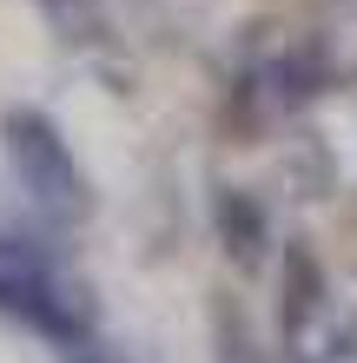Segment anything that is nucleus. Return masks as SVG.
Here are the masks:
<instances>
[{"label":"nucleus","instance_id":"obj_1","mask_svg":"<svg viewBox=\"0 0 357 363\" xmlns=\"http://www.w3.org/2000/svg\"><path fill=\"white\" fill-rule=\"evenodd\" d=\"M0 139H7V165H13V179L33 199L40 218H47V225L87 218V179H79V159H73V145L60 139V125L47 113L13 106L7 125H0Z\"/></svg>","mask_w":357,"mask_h":363},{"label":"nucleus","instance_id":"obj_2","mask_svg":"<svg viewBox=\"0 0 357 363\" xmlns=\"http://www.w3.org/2000/svg\"><path fill=\"white\" fill-rule=\"evenodd\" d=\"M219 231H225V251L251 264L265 251V238H271V218H265L258 199H245V191H219Z\"/></svg>","mask_w":357,"mask_h":363}]
</instances>
